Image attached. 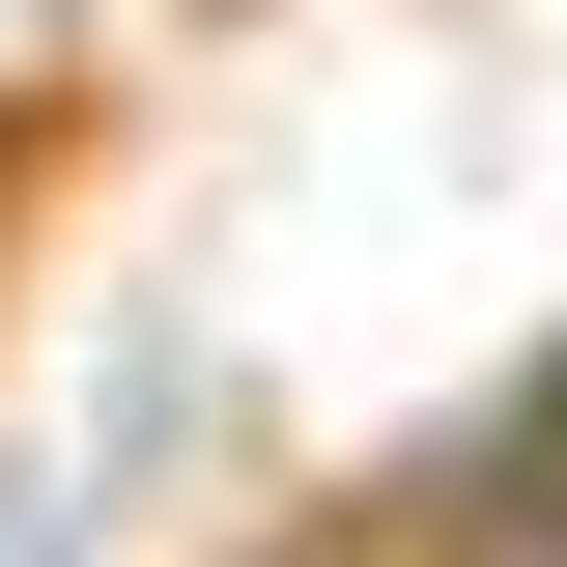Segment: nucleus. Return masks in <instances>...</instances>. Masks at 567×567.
Segmentation results:
<instances>
[{
    "label": "nucleus",
    "instance_id": "obj_1",
    "mask_svg": "<svg viewBox=\"0 0 567 567\" xmlns=\"http://www.w3.org/2000/svg\"><path fill=\"white\" fill-rule=\"evenodd\" d=\"M256 567H369V539H256Z\"/></svg>",
    "mask_w": 567,
    "mask_h": 567
}]
</instances>
